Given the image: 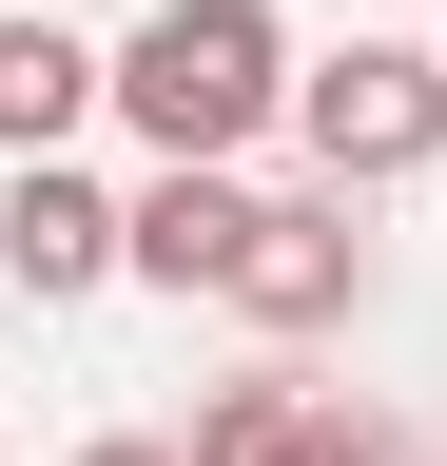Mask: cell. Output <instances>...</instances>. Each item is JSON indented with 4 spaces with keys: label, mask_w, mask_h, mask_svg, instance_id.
I'll return each instance as SVG.
<instances>
[{
    "label": "cell",
    "mask_w": 447,
    "mask_h": 466,
    "mask_svg": "<svg viewBox=\"0 0 447 466\" xmlns=\"http://www.w3.org/2000/svg\"><path fill=\"white\" fill-rule=\"evenodd\" d=\"M97 272H137V195H97L78 156H20L0 175V291L20 311H78Z\"/></svg>",
    "instance_id": "cell-3"
},
{
    "label": "cell",
    "mask_w": 447,
    "mask_h": 466,
    "mask_svg": "<svg viewBox=\"0 0 447 466\" xmlns=\"http://www.w3.org/2000/svg\"><path fill=\"white\" fill-rule=\"evenodd\" d=\"M330 428H350L330 389H292V370H234V389L195 408V466H311Z\"/></svg>",
    "instance_id": "cell-7"
},
{
    "label": "cell",
    "mask_w": 447,
    "mask_h": 466,
    "mask_svg": "<svg viewBox=\"0 0 447 466\" xmlns=\"http://www.w3.org/2000/svg\"><path fill=\"white\" fill-rule=\"evenodd\" d=\"M117 116L156 156H214V175H234L272 116H292V20H272V0H156V20L117 39Z\"/></svg>",
    "instance_id": "cell-1"
},
{
    "label": "cell",
    "mask_w": 447,
    "mask_h": 466,
    "mask_svg": "<svg viewBox=\"0 0 447 466\" xmlns=\"http://www.w3.org/2000/svg\"><path fill=\"white\" fill-rule=\"evenodd\" d=\"M350 291H370V233H350V195H272L253 214V253H234V291L214 311H253V330H350Z\"/></svg>",
    "instance_id": "cell-4"
},
{
    "label": "cell",
    "mask_w": 447,
    "mask_h": 466,
    "mask_svg": "<svg viewBox=\"0 0 447 466\" xmlns=\"http://www.w3.org/2000/svg\"><path fill=\"white\" fill-rule=\"evenodd\" d=\"M78 466H195V447H156V428H97V447H78Z\"/></svg>",
    "instance_id": "cell-8"
},
{
    "label": "cell",
    "mask_w": 447,
    "mask_h": 466,
    "mask_svg": "<svg viewBox=\"0 0 447 466\" xmlns=\"http://www.w3.org/2000/svg\"><path fill=\"white\" fill-rule=\"evenodd\" d=\"M292 137H311L330 195H389V175H428V156H447V58H409V39L311 58V78H292Z\"/></svg>",
    "instance_id": "cell-2"
},
{
    "label": "cell",
    "mask_w": 447,
    "mask_h": 466,
    "mask_svg": "<svg viewBox=\"0 0 447 466\" xmlns=\"http://www.w3.org/2000/svg\"><path fill=\"white\" fill-rule=\"evenodd\" d=\"M78 116H117V58L78 20H39V0H0V156H59Z\"/></svg>",
    "instance_id": "cell-5"
},
{
    "label": "cell",
    "mask_w": 447,
    "mask_h": 466,
    "mask_svg": "<svg viewBox=\"0 0 447 466\" xmlns=\"http://www.w3.org/2000/svg\"><path fill=\"white\" fill-rule=\"evenodd\" d=\"M253 214H272V195H234L214 156H156V195H137V272H156V291H234Z\"/></svg>",
    "instance_id": "cell-6"
}]
</instances>
